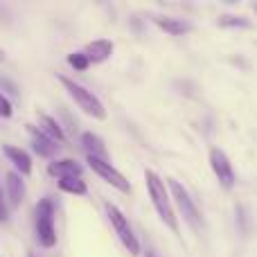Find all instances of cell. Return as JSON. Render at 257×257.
<instances>
[{
	"instance_id": "1",
	"label": "cell",
	"mask_w": 257,
	"mask_h": 257,
	"mask_svg": "<svg viewBox=\"0 0 257 257\" xmlns=\"http://www.w3.org/2000/svg\"><path fill=\"white\" fill-rule=\"evenodd\" d=\"M145 181H147V192H149L151 203H154L158 217L167 223V228L172 232H178V219H176V212H174V208H172L169 192H167V187H165V183L160 181V176L156 172H151V169L145 172Z\"/></svg>"
},
{
	"instance_id": "2",
	"label": "cell",
	"mask_w": 257,
	"mask_h": 257,
	"mask_svg": "<svg viewBox=\"0 0 257 257\" xmlns=\"http://www.w3.org/2000/svg\"><path fill=\"white\" fill-rule=\"evenodd\" d=\"M59 81L66 86V90L70 93V97L75 99L77 106H79L81 111L86 113V115L95 117V120H104V117H106V108H104V104L99 102V99L95 97L90 90H86L81 84H77V81L68 79V77H59Z\"/></svg>"
},
{
	"instance_id": "3",
	"label": "cell",
	"mask_w": 257,
	"mask_h": 257,
	"mask_svg": "<svg viewBox=\"0 0 257 257\" xmlns=\"http://www.w3.org/2000/svg\"><path fill=\"white\" fill-rule=\"evenodd\" d=\"M36 239L41 246L52 248L57 244V230H54V203L50 199H41L36 203Z\"/></svg>"
},
{
	"instance_id": "4",
	"label": "cell",
	"mask_w": 257,
	"mask_h": 257,
	"mask_svg": "<svg viewBox=\"0 0 257 257\" xmlns=\"http://www.w3.org/2000/svg\"><path fill=\"white\" fill-rule=\"evenodd\" d=\"M104 208H106L108 221L113 223V228H115V232H117V237H120V241L124 244V248H126L131 255H140V241H138V237L133 235L131 226H128V219L124 217V214H122V210L115 208L113 203H106Z\"/></svg>"
},
{
	"instance_id": "5",
	"label": "cell",
	"mask_w": 257,
	"mask_h": 257,
	"mask_svg": "<svg viewBox=\"0 0 257 257\" xmlns=\"http://www.w3.org/2000/svg\"><path fill=\"white\" fill-rule=\"evenodd\" d=\"M167 185H169V190H172V196L176 199V205H178V210L183 212L185 221L190 223L192 228H199V223H201L199 210H196V205H194V201H192V196L187 194V190H185V187H183L178 181H174V178H169Z\"/></svg>"
},
{
	"instance_id": "6",
	"label": "cell",
	"mask_w": 257,
	"mask_h": 257,
	"mask_svg": "<svg viewBox=\"0 0 257 257\" xmlns=\"http://www.w3.org/2000/svg\"><path fill=\"white\" fill-rule=\"evenodd\" d=\"M88 165L90 169H93L97 176H102L106 183H111L115 190H120L122 194H128L131 192V183L126 181L124 176H122L120 172H117L115 167H113L108 160H102V158H95V156H88Z\"/></svg>"
},
{
	"instance_id": "7",
	"label": "cell",
	"mask_w": 257,
	"mask_h": 257,
	"mask_svg": "<svg viewBox=\"0 0 257 257\" xmlns=\"http://www.w3.org/2000/svg\"><path fill=\"white\" fill-rule=\"evenodd\" d=\"M210 167H212L214 176L219 178V183H221L226 190H232L235 187V172H232V165L230 160H228V156L223 154L221 149H212L210 151Z\"/></svg>"
},
{
	"instance_id": "8",
	"label": "cell",
	"mask_w": 257,
	"mask_h": 257,
	"mask_svg": "<svg viewBox=\"0 0 257 257\" xmlns=\"http://www.w3.org/2000/svg\"><path fill=\"white\" fill-rule=\"evenodd\" d=\"M27 131L32 133V140H34V151H36L39 156H43V158H52V156L57 154L59 145H57V142H54L50 136H45V133L41 131L39 126L27 124Z\"/></svg>"
},
{
	"instance_id": "9",
	"label": "cell",
	"mask_w": 257,
	"mask_h": 257,
	"mask_svg": "<svg viewBox=\"0 0 257 257\" xmlns=\"http://www.w3.org/2000/svg\"><path fill=\"white\" fill-rule=\"evenodd\" d=\"M48 172L52 174V176H59V181H61V178H81V165L70 158L54 160V163L48 165Z\"/></svg>"
},
{
	"instance_id": "10",
	"label": "cell",
	"mask_w": 257,
	"mask_h": 257,
	"mask_svg": "<svg viewBox=\"0 0 257 257\" xmlns=\"http://www.w3.org/2000/svg\"><path fill=\"white\" fill-rule=\"evenodd\" d=\"M84 54L88 57V61H93V63H102V61H106V59L113 54V43H111L108 39L90 41V43L86 45Z\"/></svg>"
},
{
	"instance_id": "11",
	"label": "cell",
	"mask_w": 257,
	"mask_h": 257,
	"mask_svg": "<svg viewBox=\"0 0 257 257\" xmlns=\"http://www.w3.org/2000/svg\"><path fill=\"white\" fill-rule=\"evenodd\" d=\"M3 151H5V156H7V158L14 163V167L21 172V176H27V174H32V158L21 149V147L5 145Z\"/></svg>"
},
{
	"instance_id": "12",
	"label": "cell",
	"mask_w": 257,
	"mask_h": 257,
	"mask_svg": "<svg viewBox=\"0 0 257 257\" xmlns=\"http://www.w3.org/2000/svg\"><path fill=\"white\" fill-rule=\"evenodd\" d=\"M156 25H158L163 32L172 34V36L187 34V32L192 30V25H190L187 21H183V18H172V16H160V18H156Z\"/></svg>"
},
{
	"instance_id": "13",
	"label": "cell",
	"mask_w": 257,
	"mask_h": 257,
	"mask_svg": "<svg viewBox=\"0 0 257 257\" xmlns=\"http://www.w3.org/2000/svg\"><path fill=\"white\" fill-rule=\"evenodd\" d=\"M7 194H9V205H12V208H18L23 196H25V185H23L21 174L18 172L7 174Z\"/></svg>"
},
{
	"instance_id": "14",
	"label": "cell",
	"mask_w": 257,
	"mask_h": 257,
	"mask_svg": "<svg viewBox=\"0 0 257 257\" xmlns=\"http://www.w3.org/2000/svg\"><path fill=\"white\" fill-rule=\"evenodd\" d=\"M81 145H84V149H86V154H88V156H95V158H102V160L108 158L106 145H104L102 138L95 136V133L86 131L84 136H81Z\"/></svg>"
},
{
	"instance_id": "15",
	"label": "cell",
	"mask_w": 257,
	"mask_h": 257,
	"mask_svg": "<svg viewBox=\"0 0 257 257\" xmlns=\"http://www.w3.org/2000/svg\"><path fill=\"white\" fill-rule=\"evenodd\" d=\"M39 124H41V131L52 138L54 142H66V133H63V128L59 126V122L54 120V117L45 115V113H39Z\"/></svg>"
},
{
	"instance_id": "16",
	"label": "cell",
	"mask_w": 257,
	"mask_h": 257,
	"mask_svg": "<svg viewBox=\"0 0 257 257\" xmlns=\"http://www.w3.org/2000/svg\"><path fill=\"white\" fill-rule=\"evenodd\" d=\"M59 187H61L63 192H68V194H86V190H88L81 178H61Z\"/></svg>"
},
{
	"instance_id": "17",
	"label": "cell",
	"mask_w": 257,
	"mask_h": 257,
	"mask_svg": "<svg viewBox=\"0 0 257 257\" xmlns=\"http://www.w3.org/2000/svg\"><path fill=\"white\" fill-rule=\"evenodd\" d=\"M221 27H250V21L244 16H221L219 18Z\"/></svg>"
},
{
	"instance_id": "18",
	"label": "cell",
	"mask_w": 257,
	"mask_h": 257,
	"mask_svg": "<svg viewBox=\"0 0 257 257\" xmlns=\"http://www.w3.org/2000/svg\"><path fill=\"white\" fill-rule=\"evenodd\" d=\"M68 63H70L75 70H86V68L90 66L88 57H86L84 52H72V54H68Z\"/></svg>"
},
{
	"instance_id": "19",
	"label": "cell",
	"mask_w": 257,
	"mask_h": 257,
	"mask_svg": "<svg viewBox=\"0 0 257 257\" xmlns=\"http://www.w3.org/2000/svg\"><path fill=\"white\" fill-rule=\"evenodd\" d=\"M14 108H12V102H9L5 95H0V115L3 117H12Z\"/></svg>"
},
{
	"instance_id": "20",
	"label": "cell",
	"mask_w": 257,
	"mask_h": 257,
	"mask_svg": "<svg viewBox=\"0 0 257 257\" xmlns=\"http://www.w3.org/2000/svg\"><path fill=\"white\" fill-rule=\"evenodd\" d=\"M7 221V203L3 199V187H0V223Z\"/></svg>"
},
{
	"instance_id": "21",
	"label": "cell",
	"mask_w": 257,
	"mask_h": 257,
	"mask_svg": "<svg viewBox=\"0 0 257 257\" xmlns=\"http://www.w3.org/2000/svg\"><path fill=\"white\" fill-rule=\"evenodd\" d=\"M145 257H158V255H156L154 250H147V253H145Z\"/></svg>"
},
{
	"instance_id": "22",
	"label": "cell",
	"mask_w": 257,
	"mask_h": 257,
	"mask_svg": "<svg viewBox=\"0 0 257 257\" xmlns=\"http://www.w3.org/2000/svg\"><path fill=\"white\" fill-rule=\"evenodd\" d=\"M0 61H3V50H0Z\"/></svg>"
},
{
	"instance_id": "23",
	"label": "cell",
	"mask_w": 257,
	"mask_h": 257,
	"mask_svg": "<svg viewBox=\"0 0 257 257\" xmlns=\"http://www.w3.org/2000/svg\"><path fill=\"white\" fill-rule=\"evenodd\" d=\"M255 9H257V7H255Z\"/></svg>"
}]
</instances>
